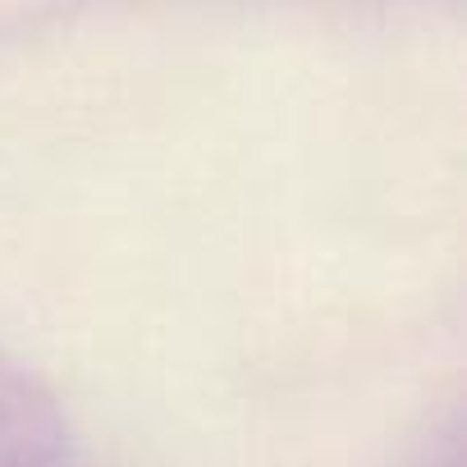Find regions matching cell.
I'll use <instances>...</instances> for the list:
<instances>
[{"mask_svg": "<svg viewBox=\"0 0 467 467\" xmlns=\"http://www.w3.org/2000/svg\"><path fill=\"white\" fill-rule=\"evenodd\" d=\"M0 467H92L60 403L10 358H0Z\"/></svg>", "mask_w": 467, "mask_h": 467, "instance_id": "obj_1", "label": "cell"}]
</instances>
